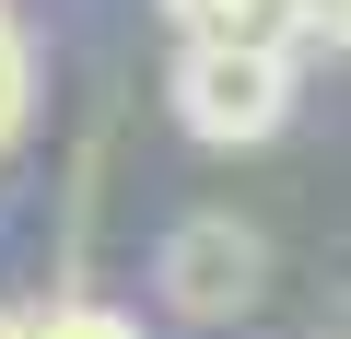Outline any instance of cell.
<instances>
[{
	"instance_id": "obj_5",
	"label": "cell",
	"mask_w": 351,
	"mask_h": 339,
	"mask_svg": "<svg viewBox=\"0 0 351 339\" xmlns=\"http://www.w3.org/2000/svg\"><path fill=\"white\" fill-rule=\"evenodd\" d=\"M24 105H36V59H24V24L0 12V152H12V129H24Z\"/></svg>"
},
{
	"instance_id": "obj_4",
	"label": "cell",
	"mask_w": 351,
	"mask_h": 339,
	"mask_svg": "<svg viewBox=\"0 0 351 339\" xmlns=\"http://www.w3.org/2000/svg\"><path fill=\"white\" fill-rule=\"evenodd\" d=\"M36 339H141V316H117V304L71 292V304H36Z\"/></svg>"
},
{
	"instance_id": "obj_1",
	"label": "cell",
	"mask_w": 351,
	"mask_h": 339,
	"mask_svg": "<svg viewBox=\"0 0 351 339\" xmlns=\"http://www.w3.org/2000/svg\"><path fill=\"white\" fill-rule=\"evenodd\" d=\"M176 129L199 152H258L293 129V47H176Z\"/></svg>"
},
{
	"instance_id": "obj_3",
	"label": "cell",
	"mask_w": 351,
	"mask_h": 339,
	"mask_svg": "<svg viewBox=\"0 0 351 339\" xmlns=\"http://www.w3.org/2000/svg\"><path fill=\"white\" fill-rule=\"evenodd\" d=\"M188 47H304L293 0H164Z\"/></svg>"
},
{
	"instance_id": "obj_2",
	"label": "cell",
	"mask_w": 351,
	"mask_h": 339,
	"mask_svg": "<svg viewBox=\"0 0 351 339\" xmlns=\"http://www.w3.org/2000/svg\"><path fill=\"white\" fill-rule=\"evenodd\" d=\"M269 292V234L234 223V211H188L164 234V304L199 316V327H234L246 304Z\"/></svg>"
}]
</instances>
